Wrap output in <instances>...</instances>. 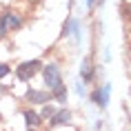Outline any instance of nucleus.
<instances>
[{"instance_id": "f257e3e1", "label": "nucleus", "mask_w": 131, "mask_h": 131, "mask_svg": "<svg viewBox=\"0 0 131 131\" xmlns=\"http://www.w3.org/2000/svg\"><path fill=\"white\" fill-rule=\"evenodd\" d=\"M42 64L40 60H29V62H22L20 67L16 69V76H18V80H22V82H27V80H31V78L38 73V69H40Z\"/></svg>"}, {"instance_id": "f03ea898", "label": "nucleus", "mask_w": 131, "mask_h": 131, "mask_svg": "<svg viewBox=\"0 0 131 131\" xmlns=\"http://www.w3.org/2000/svg\"><path fill=\"white\" fill-rule=\"evenodd\" d=\"M20 25H22L20 16H16L14 11L2 14V18H0V38H5V36H7V31H11V29H18Z\"/></svg>"}, {"instance_id": "7ed1b4c3", "label": "nucleus", "mask_w": 131, "mask_h": 131, "mask_svg": "<svg viewBox=\"0 0 131 131\" xmlns=\"http://www.w3.org/2000/svg\"><path fill=\"white\" fill-rule=\"evenodd\" d=\"M45 82H47V87L51 91L62 84V76H60L58 64H47V67H45Z\"/></svg>"}, {"instance_id": "20e7f679", "label": "nucleus", "mask_w": 131, "mask_h": 131, "mask_svg": "<svg viewBox=\"0 0 131 131\" xmlns=\"http://www.w3.org/2000/svg\"><path fill=\"white\" fill-rule=\"evenodd\" d=\"M27 100H31V102H38V104H45V102H49V96L45 93V91L29 89V91H27Z\"/></svg>"}, {"instance_id": "39448f33", "label": "nucleus", "mask_w": 131, "mask_h": 131, "mask_svg": "<svg viewBox=\"0 0 131 131\" xmlns=\"http://www.w3.org/2000/svg\"><path fill=\"white\" fill-rule=\"evenodd\" d=\"M107 98H109V87H104V89H98L93 91V96H91V100L98 104V107H104L107 104Z\"/></svg>"}, {"instance_id": "423d86ee", "label": "nucleus", "mask_w": 131, "mask_h": 131, "mask_svg": "<svg viewBox=\"0 0 131 131\" xmlns=\"http://www.w3.org/2000/svg\"><path fill=\"white\" fill-rule=\"evenodd\" d=\"M71 120V113L67 109H60V111H56L53 116H51V124H67Z\"/></svg>"}, {"instance_id": "0eeeda50", "label": "nucleus", "mask_w": 131, "mask_h": 131, "mask_svg": "<svg viewBox=\"0 0 131 131\" xmlns=\"http://www.w3.org/2000/svg\"><path fill=\"white\" fill-rule=\"evenodd\" d=\"M80 73H82V80H84V82H89V80H91V76H93L91 58H84V60H82V69H80Z\"/></svg>"}, {"instance_id": "6e6552de", "label": "nucleus", "mask_w": 131, "mask_h": 131, "mask_svg": "<svg viewBox=\"0 0 131 131\" xmlns=\"http://www.w3.org/2000/svg\"><path fill=\"white\" fill-rule=\"evenodd\" d=\"M25 120H27L29 127H36V124H40V122H42L40 116H38L36 111H25Z\"/></svg>"}, {"instance_id": "1a4fd4ad", "label": "nucleus", "mask_w": 131, "mask_h": 131, "mask_svg": "<svg viewBox=\"0 0 131 131\" xmlns=\"http://www.w3.org/2000/svg\"><path fill=\"white\" fill-rule=\"evenodd\" d=\"M51 93L56 96V100H58V102H64V100H67V89H64V84H60V87H56V89L51 91Z\"/></svg>"}, {"instance_id": "9d476101", "label": "nucleus", "mask_w": 131, "mask_h": 131, "mask_svg": "<svg viewBox=\"0 0 131 131\" xmlns=\"http://www.w3.org/2000/svg\"><path fill=\"white\" fill-rule=\"evenodd\" d=\"M122 14L131 20V2H124V5H122Z\"/></svg>"}, {"instance_id": "9b49d317", "label": "nucleus", "mask_w": 131, "mask_h": 131, "mask_svg": "<svg viewBox=\"0 0 131 131\" xmlns=\"http://www.w3.org/2000/svg\"><path fill=\"white\" fill-rule=\"evenodd\" d=\"M53 113H56V111L51 109V107H47V109L42 111V116H40V118H51V116H53Z\"/></svg>"}, {"instance_id": "f8f14e48", "label": "nucleus", "mask_w": 131, "mask_h": 131, "mask_svg": "<svg viewBox=\"0 0 131 131\" xmlns=\"http://www.w3.org/2000/svg\"><path fill=\"white\" fill-rule=\"evenodd\" d=\"M7 71H9V69H7V64H0V76H5Z\"/></svg>"}, {"instance_id": "ddd939ff", "label": "nucleus", "mask_w": 131, "mask_h": 131, "mask_svg": "<svg viewBox=\"0 0 131 131\" xmlns=\"http://www.w3.org/2000/svg\"><path fill=\"white\" fill-rule=\"evenodd\" d=\"M31 2H38V0H31Z\"/></svg>"}, {"instance_id": "4468645a", "label": "nucleus", "mask_w": 131, "mask_h": 131, "mask_svg": "<svg viewBox=\"0 0 131 131\" xmlns=\"http://www.w3.org/2000/svg\"><path fill=\"white\" fill-rule=\"evenodd\" d=\"M29 131H34V129H29Z\"/></svg>"}]
</instances>
